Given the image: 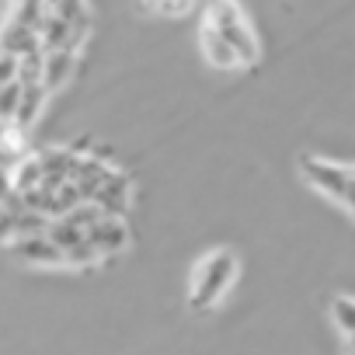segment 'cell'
Segmentation results:
<instances>
[{
    "mask_svg": "<svg viewBox=\"0 0 355 355\" xmlns=\"http://www.w3.org/2000/svg\"><path fill=\"white\" fill-rule=\"evenodd\" d=\"M8 254L28 261V265H63L67 261V251L49 237V234H35V237H18L11 244H4Z\"/></svg>",
    "mask_w": 355,
    "mask_h": 355,
    "instance_id": "cell-4",
    "label": "cell"
},
{
    "mask_svg": "<svg viewBox=\"0 0 355 355\" xmlns=\"http://www.w3.org/2000/svg\"><path fill=\"white\" fill-rule=\"evenodd\" d=\"M87 241L94 244V251H98L101 258H108V254H119V251L129 248V230H125L122 216H108V213H105V216L87 230Z\"/></svg>",
    "mask_w": 355,
    "mask_h": 355,
    "instance_id": "cell-5",
    "label": "cell"
},
{
    "mask_svg": "<svg viewBox=\"0 0 355 355\" xmlns=\"http://www.w3.org/2000/svg\"><path fill=\"white\" fill-rule=\"evenodd\" d=\"M98 258H101V254L94 251V244H91V241H84L80 248L67 251V261H70V265H91V261H98Z\"/></svg>",
    "mask_w": 355,
    "mask_h": 355,
    "instance_id": "cell-16",
    "label": "cell"
},
{
    "mask_svg": "<svg viewBox=\"0 0 355 355\" xmlns=\"http://www.w3.org/2000/svg\"><path fill=\"white\" fill-rule=\"evenodd\" d=\"M77 67V53L73 49H56V53H46V63H42V87L53 94L60 87H67L70 73Z\"/></svg>",
    "mask_w": 355,
    "mask_h": 355,
    "instance_id": "cell-8",
    "label": "cell"
},
{
    "mask_svg": "<svg viewBox=\"0 0 355 355\" xmlns=\"http://www.w3.org/2000/svg\"><path fill=\"white\" fill-rule=\"evenodd\" d=\"M352 182H355V167H352Z\"/></svg>",
    "mask_w": 355,
    "mask_h": 355,
    "instance_id": "cell-20",
    "label": "cell"
},
{
    "mask_svg": "<svg viewBox=\"0 0 355 355\" xmlns=\"http://www.w3.org/2000/svg\"><path fill=\"white\" fill-rule=\"evenodd\" d=\"M199 49H202L206 63L216 67V70H237V67H244L241 56H237V49L213 25H206V21H202V32H199Z\"/></svg>",
    "mask_w": 355,
    "mask_h": 355,
    "instance_id": "cell-7",
    "label": "cell"
},
{
    "mask_svg": "<svg viewBox=\"0 0 355 355\" xmlns=\"http://www.w3.org/2000/svg\"><path fill=\"white\" fill-rule=\"evenodd\" d=\"M331 317H334V327H338L345 338L355 334V300H352V296H334Z\"/></svg>",
    "mask_w": 355,
    "mask_h": 355,
    "instance_id": "cell-13",
    "label": "cell"
},
{
    "mask_svg": "<svg viewBox=\"0 0 355 355\" xmlns=\"http://www.w3.org/2000/svg\"><path fill=\"white\" fill-rule=\"evenodd\" d=\"M49 237H53L63 251H73V248H80V244L87 241V230H84V227H77L70 216H60V220H53Z\"/></svg>",
    "mask_w": 355,
    "mask_h": 355,
    "instance_id": "cell-11",
    "label": "cell"
},
{
    "mask_svg": "<svg viewBox=\"0 0 355 355\" xmlns=\"http://www.w3.org/2000/svg\"><path fill=\"white\" fill-rule=\"evenodd\" d=\"M199 0H157V15L164 18H189Z\"/></svg>",
    "mask_w": 355,
    "mask_h": 355,
    "instance_id": "cell-15",
    "label": "cell"
},
{
    "mask_svg": "<svg viewBox=\"0 0 355 355\" xmlns=\"http://www.w3.org/2000/svg\"><path fill=\"white\" fill-rule=\"evenodd\" d=\"M206 25H213L241 56V63H258V39L244 18V8L237 0H206Z\"/></svg>",
    "mask_w": 355,
    "mask_h": 355,
    "instance_id": "cell-2",
    "label": "cell"
},
{
    "mask_svg": "<svg viewBox=\"0 0 355 355\" xmlns=\"http://www.w3.org/2000/svg\"><path fill=\"white\" fill-rule=\"evenodd\" d=\"M84 35L67 21V18H60L56 11H46V18H42V25H39V42H42V49L46 53H56V49H73L77 53V42H80Z\"/></svg>",
    "mask_w": 355,
    "mask_h": 355,
    "instance_id": "cell-6",
    "label": "cell"
},
{
    "mask_svg": "<svg viewBox=\"0 0 355 355\" xmlns=\"http://www.w3.org/2000/svg\"><path fill=\"white\" fill-rule=\"evenodd\" d=\"M341 206H345V209H348V216L355 220V182H352V189L345 192V199H341Z\"/></svg>",
    "mask_w": 355,
    "mask_h": 355,
    "instance_id": "cell-17",
    "label": "cell"
},
{
    "mask_svg": "<svg viewBox=\"0 0 355 355\" xmlns=\"http://www.w3.org/2000/svg\"><path fill=\"white\" fill-rule=\"evenodd\" d=\"M46 98H49V91L42 87V80H39V84H25V101H21V112H18V122H15V125L28 132V125L42 115Z\"/></svg>",
    "mask_w": 355,
    "mask_h": 355,
    "instance_id": "cell-10",
    "label": "cell"
},
{
    "mask_svg": "<svg viewBox=\"0 0 355 355\" xmlns=\"http://www.w3.org/2000/svg\"><path fill=\"white\" fill-rule=\"evenodd\" d=\"M21 101H25V80H15V84L0 87V119H4V125H15L18 122Z\"/></svg>",
    "mask_w": 355,
    "mask_h": 355,
    "instance_id": "cell-12",
    "label": "cell"
},
{
    "mask_svg": "<svg viewBox=\"0 0 355 355\" xmlns=\"http://www.w3.org/2000/svg\"><path fill=\"white\" fill-rule=\"evenodd\" d=\"M237 279V254L230 248H220L213 254L202 258V265L196 268L192 275V296H189V306L192 310H209L213 303L223 300V293L234 286Z\"/></svg>",
    "mask_w": 355,
    "mask_h": 355,
    "instance_id": "cell-1",
    "label": "cell"
},
{
    "mask_svg": "<svg viewBox=\"0 0 355 355\" xmlns=\"http://www.w3.org/2000/svg\"><path fill=\"white\" fill-rule=\"evenodd\" d=\"M56 15L60 18H67L80 35H87V25H91V15H87V4L84 0H63V4L56 8Z\"/></svg>",
    "mask_w": 355,
    "mask_h": 355,
    "instance_id": "cell-14",
    "label": "cell"
},
{
    "mask_svg": "<svg viewBox=\"0 0 355 355\" xmlns=\"http://www.w3.org/2000/svg\"><path fill=\"white\" fill-rule=\"evenodd\" d=\"M101 213H108V216H122L125 213V206H129V178H122V174H112L108 182L98 189V196L91 199Z\"/></svg>",
    "mask_w": 355,
    "mask_h": 355,
    "instance_id": "cell-9",
    "label": "cell"
},
{
    "mask_svg": "<svg viewBox=\"0 0 355 355\" xmlns=\"http://www.w3.org/2000/svg\"><path fill=\"white\" fill-rule=\"evenodd\" d=\"M300 171L306 182L324 196V199H334L341 202L345 192L352 189V167H341L334 160H324V157H300Z\"/></svg>",
    "mask_w": 355,
    "mask_h": 355,
    "instance_id": "cell-3",
    "label": "cell"
},
{
    "mask_svg": "<svg viewBox=\"0 0 355 355\" xmlns=\"http://www.w3.org/2000/svg\"><path fill=\"white\" fill-rule=\"evenodd\" d=\"M60 4H63V0H46V11H56Z\"/></svg>",
    "mask_w": 355,
    "mask_h": 355,
    "instance_id": "cell-18",
    "label": "cell"
},
{
    "mask_svg": "<svg viewBox=\"0 0 355 355\" xmlns=\"http://www.w3.org/2000/svg\"><path fill=\"white\" fill-rule=\"evenodd\" d=\"M348 348H352V355H355V334H352V338H348Z\"/></svg>",
    "mask_w": 355,
    "mask_h": 355,
    "instance_id": "cell-19",
    "label": "cell"
}]
</instances>
